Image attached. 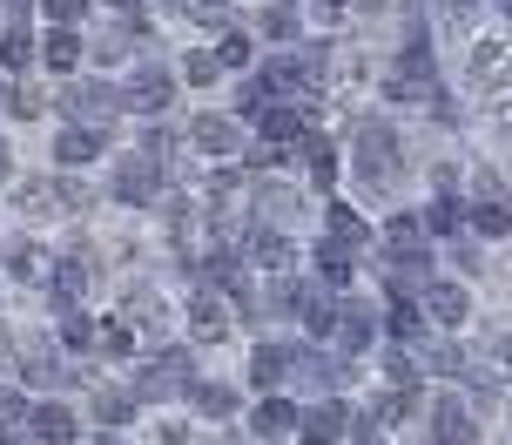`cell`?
Segmentation results:
<instances>
[{
	"label": "cell",
	"instance_id": "1",
	"mask_svg": "<svg viewBox=\"0 0 512 445\" xmlns=\"http://www.w3.org/2000/svg\"><path fill=\"white\" fill-rule=\"evenodd\" d=\"M425 317L445 324V331H459L465 317H472V297H465L459 284H425Z\"/></svg>",
	"mask_w": 512,
	"mask_h": 445
},
{
	"label": "cell",
	"instance_id": "2",
	"mask_svg": "<svg viewBox=\"0 0 512 445\" xmlns=\"http://www.w3.org/2000/svg\"><path fill=\"white\" fill-rule=\"evenodd\" d=\"M250 419H256V432L270 439V432H290V425H297V405H290V398H263Z\"/></svg>",
	"mask_w": 512,
	"mask_h": 445
},
{
	"label": "cell",
	"instance_id": "3",
	"mask_svg": "<svg viewBox=\"0 0 512 445\" xmlns=\"http://www.w3.org/2000/svg\"><path fill=\"white\" fill-rule=\"evenodd\" d=\"M472 230H479V236H506L512 230V203H506V196L479 203V210H472Z\"/></svg>",
	"mask_w": 512,
	"mask_h": 445
},
{
	"label": "cell",
	"instance_id": "4",
	"mask_svg": "<svg viewBox=\"0 0 512 445\" xmlns=\"http://www.w3.org/2000/svg\"><path fill=\"white\" fill-rule=\"evenodd\" d=\"M196 142H203L209 156H230V149H236V129L223 122V115H203V122H196Z\"/></svg>",
	"mask_w": 512,
	"mask_h": 445
},
{
	"label": "cell",
	"instance_id": "5",
	"mask_svg": "<svg viewBox=\"0 0 512 445\" xmlns=\"http://www.w3.org/2000/svg\"><path fill=\"white\" fill-rule=\"evenodd\" d=\"M459 223H465V210L452 203V196H438L432 210H425V230H432V236H459Z\"/></svg>",
	"mask_w": 512,
	"mask_h": 445
},
{
	"label": "cell",
	"instance_id": "6",
	"mask_svg": "<svg viewBox=\"0 0 512 445\" xmlns=\"http://www.w3.org/2000/svg\"><path fill=\"white\" fill-rule=\"evenodd\" d=\"M34 425H41V439H48V445H68V439H75V419H68L61 405H48V412H34Z\"/></svg>",
	"mask_w": 512,
	"mask_h": 445
},
{
	"label": "cell",
	"instance_id": "7",
	"mask_svg": "<svg viewBox=\"0 0 512 445\" xmlns=\"http://www.w3.org/2000/svg\"><path fill=\"white\" fill-rule=\"evenodd\" d=\"M216 61H223V68H250V41H243V34H223V41H216Z\"/></svg>",
	"mask_w": 512,
	"mask_h": 445
},
{
	"label": "cell",
	"instance_id": "8",
	"mask_svg": "<svg viewBox=\"0 0 512 445\" xmlns=\"http://www.w3.org/2000/svg\"><path fill=\"white\" fill-rule=\"evenodd\" d=\"M250 378H256V385H270V378H283V351H270V344H263V351L250 358Z\"/></svg>",
	"mask_w": 512,
	"mask_h": 445
},
{
	"label": "cell",
	"instance_id": "9",
	"mask_svg": "<svg viewBox=\"0 0 512 445\" xmlns=\"http://www.w3.org/2000/svg\"><path fill=\"white\" fill-rule=\"evenodd\" d=\"M95 149H102V135H61V156L68 162H88Z\"/></svg>",
	"mask_w": 512,
	"mask_h": 445
},
{
	"label": "cell",
	"instance_id": "10",
	"mask_svg": "<svg viewBox=\"0 0 512 445\" xmlns=\"http://www.w3.org/2000/svg\"><path fill=\"white\" fill-rule=\"evenodd\" d=\"M263 34H277V41H290V34H297V21H290V7H263Z\"/></svg>",
	"mask_w": 512,
	"mask_h": 445
},
{
	"label": "cell",
	"instance_id": "11",
	"mask_svg": "<svg viewBox=\"0 0 512 445\" xmlns=\"http://www.w3.org/2000/svg\"><path fill=\"white\" fill-rule=\"evenodd\" d=\"M196 405H203V412H216V419H223V412H230L236 398L223 392V385H203V392H196Z\"/></svg>",
	"mask_w": 512,
	"mask_h": 445
},
{
	"label": "cell",
	"instance_id": "12",
	"mask_svg": "<svg viewBox=\"0 0 512 445\" xmlns=\"http://www.w3.org/2000/svg\"><path fill=\"white\" fill-rule=\"evenodd\" d=\"M48 61H54V68H75V34H54V41H48Z\"/></svg>",
	"mask_w": 512,
	"mask_h": 445
},
{
	"label": "cell",
	"instance_id": "13",
	"mask_svg": "<svg viewBox=\"0 0 512 445\" xmlns=\"http://www.w3.org/2000/svg\"><path fill=\"white\" fill-rule=\"evenodd\" d=\"M102 351H108V358H128L135 344H128V331H122V324H108V331H102Z\"/></svg>",
	"mask_w": 512,
	"mask_h": 445
},
{
	"label": "cell",
	"instance_id": "14",
	"mask_svg": "<svg viewBox=\"0 0 512 445\" xmlns=\"http://www.w3.org/2000/svg\"><path fill=\"white\" fill-rule=\"evenodd\" d=\"M135 102L155 108V102H169V81H135Z\"/></svg>",
	"mask_w": 512,
	"mask_h": 445
},
{
	"label": "cell",
	"instance_id": "15",
	"mask_svg": "<svg viewBox=\"0 0 512 445\" xmlns=\"http://www.w3.org/2000/svg\"><path fill=\"white\" fill-rule=\"evenodd\" d=\"M21 419V392H7V385H0V425H14Z\"/></svg>",
	"mask_w": 512,
	"mask_h": 445
},
{
	"label": "cell",
	"instance_id": "16",
	"mask_svg": "<svg viewBox=\"0 0 512 445\" xmlns=\"http://www.w3.org/2000/svg\"><path fill=\"white\" fill-rule=\"evenodd\" d=\"M95 412H102V419H115V425H122V419H128V398H115V392H108L102 405H95Z\"/></svg>",
	"mask_w": 512,
	"mask_h": 445
},
{
	"label": "cell",
	"instance_id": "17",
	"mask_svg": "<svg viewBox=\"0 0 512 445\" xmlns=\"http://www.w3.org/2000/svg\"><path fill=\"white\" fill-rule=\"evenodd\" d=\"M48 14H61V21H75V14H81V0H48Z\"/></svg>",
	"mask_w": 512,
	"mask_h": 445
},
{
	"label": "cell",
	"instance_id": "18",
	"mask_svg": "<svg viewBox=\"0 0 512 445\" xmlns=\"http://www.w3.org/2000/svg\"><path fill=\"white\" fill-rule=\"evenodd\" d=\"M304 445H337V439H331V432H304Z\"/></svg>",
	"mask_w": 512,
	"mask_h": 445
},
{
	"label": "cell",
	"instance_id": "19",
	"mask_svg": "<svg viewBox=\"0 0 512 445\" xmlns=\"http://www.w3.org/2000/svg\"><path fill=\"white\" fill-rule=\"evenodd\" d=\"M499 14H506V27H512V0H499Z\"/></svg>",
	"mask_w": 512,
	"mask_h": 445
},
{
	"label": "cell",
	"instance_id": "20",
	"mask_svg": "<svg viewBox=\"0 0 512 445\" xmlns=\"http://www.w3.org/2000/svg\"><path fill=\"white\" fill-rule=\"evenodd\" d=\"M7 445H21V439H7Z\"/></svg>",
	"mask_w": 512,
	"mask_h": 445
}]
</instances>
